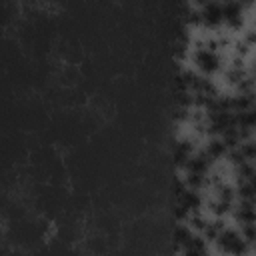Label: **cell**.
<instances>
[{"mask_svg":"<svg viewBox=\"0 0 256 256\" xmlns=\"http://www.w3.org/2000/svg\"><path fill=\"white\" fill-rule=\"evenodd\" d=\"M242 236L248 244H254L256 242V222H250V224H242Z\"/></svg>","mask_w":256,"mask_h":256,"instance_id":"11","label":"cell"},{"mask_svg":"<svg viewBox=\"0 0 256 256\" xmlns=\"http://www.w3.org/2000/svg\"><path fill=\"white\" fill-rule=\"evenodd\" d=\"M190 156H192V144L188 140L178 142L176 148H174V162L178 166H186V162L190 160Z\"/></svg>","mask_w":256,"mask_h":256,"instance_id":"6","label":"cell"},{"mask_svg":"<svg viewBox=\"0 0 256 256\" xmlns=\"http://www.w3.org/2000/svg\"><path fill=\"white\" fill-rule=\"evenodd\" d=\"M248 182H250V186H252V188H254V192H256V172L252 174V178H250Z\"/></svg>","mask_w":256,"mask_h":256,"instance_id":"15","label":"cell"},{"mask_svg":"<svg viewBox=\"0 0 256 256\" xmlns=\"http://www.w3.org/2000/svg\"><path fill=\"white\" fill-rule=\"evenodd\" d=\"M192 60H194L196 68L200 72H204V74H212V72H216L220 68V56L212 48H206V46L198 48L192 54Z\"/></svg>","mask_w":256,"mask_h":256,"instance_id":"2","label":"cell"},{"mask_svg":"<svg viewBox=\"0 0 256 256\" xmlns=\"http://www.w3.org/2000/svg\"><path fill=\"white\" fill-rule=\"evenodd\" d=\"M242 42H246L248 46L256 44V30H248V32L244 34V40H242Z\"/></svg>","mask_w":256,"mask_h":256,"instance_id":"13","label":"cell"},{"mask_svg":"<svg viewBox=\"0 0 256 256\" xmlns=\"http://www.w3.org/2000/svg\"><path fill=\"white\" fill-rule=\"evenodd\" d=\"M190 230L188 228H184V226H178L176 230H174V242L178 244V246H186V242L190 240Z\"/></svg>","mask_w":256,"mask_h":256,"instance_id":"10","label":"cell"},{"mask_svg":"<svg viewBox=\"0 0 256 256\" xmlns=\"http://www.w3.org/2000/svg\"><path fill=\"white\" fill-rule=\"evenodd\" d=\"M230 208H232V202H226V200H222V198H216L214 202H210V210H212L214 214H218V216L226 214Z\"/></svg>","mask_w":256,"mask_h":256,"instance_id":"9","label":"cell"},{"mask_svg":"<svg viewBox=\"0 0 256 256\" xmlns=\"http://www.w3.org/2000/svg\"><path fill=\"white\" fill-rule=\"evenodd\" d=\"M196 2H198V4H202V6H204V4H208V2H214V0H196Z\"/></svg>","mask_w":256,"mask_h":256,"instance_id":"16","label":"cell"},{"mask_svg":"<svg viewBox=\"0 0 256 256\" xmlns=\"http://www.w3.org/2000/svg\"><path fill=\"white\" fill-rule=\"evenodd\" d=\"M184 250H188V252H204V250H206V246H204V242H202L200 238H194V236H190V240L186 242Z\"/></svg>","mask_w":256,"mask_h":256,"instance_id":"12","label":"cell"},{"mask_svg":"<svg viewBox=\"0 0 256 256\" xmlns=\"http://www.w3.org/2000/svg\"><path fill=\"white\" fill-rule=\"evenodd\" d=\"M236 220L240 224L256 222V204H254V200H242L240 202V206L236 208Z\"/></svg>","mask_w":256,"mask_h":256,"instance_id":"5","label":"cell"},{"mask_svg":"<svg viewBox=\"0 0 256 256\" xmlns=\"http://www.w3.org/2000/svg\"><path fill=\"white\" fill-rule=\"evenodd\" d=\"M222 228H224V226L216 220V222H206V226H204V230H202V232L206 234V238H208V240H216V238H218V234L222 232Z\"/></svg>","mask_w":256,"mask_h":256,"instance_id":"8","label":"cell"},{"mask_svg":"<svg viewBox=\"0 0 256 256\" xmlns=\"http://www.w3.org/2000/svg\"><path fill=\"white\" fill-rule=\"evenodd\" d=\"M204 150L208 152V156H210L212 160H216V158H222V156L228 152V146L224 144L222 138H214V140H210V142L206 144Z\"/></svg>","mask_w":256,"mask_h":256,"instance_id":"7","label":"cell"},{"mask_svg":"<svg viewBox=\"0 0 256 256\" xmlns=\"http://www.w3.org/2000/svg\"><path fill=\"white\" fill-rule=\"evenodd\" d=\"M218 242V248L224 250V252H230V254H240V252H246L248 250V242L244 240V236H240L236 230H224L218 234L216 238Z\"/></svg>","mask_w":256,"mask_h":256,"instance_id":"1","label":"cell"},{"mask_svg":"<svg viewBox=\"0 0 256 256\" xmlns=\"http://www.w3.org/2000/svg\"><path fill=\"white\" fill-rule=\"evenodd\" d=\"M236 2H238L242 8H244V6H252V4H254V0H236Z\"/></svg>","mask_w":256,"mask_h":256,"instance_id":"14","label":"cell"},{"mask_svg":"<svg viewBox=\"0 0 256 256\" xmlns=\"http://www.w3.org/2000/svg\"><path fill=\"white\" fill-rule=\"evenodd\" d=\"M200 20L204 26L208 28H216L224 22V10L218 2H208L202 6V12H200Z\"/></svg>","mask_w":256,"mask_h":256,"instance_id":"3","label":"cell"},{"mask_svg":"<svg viewBox=\"0 0 256 256\" xmlns=\"http://www.w3.org/2000/svg\"><path fill=\"white\" fill-rule=\"evenodd\" d=\"M222 10H224V22L230 28H240L242 26V6L236 0H228L222 6Z\"/></svg>","mask_w":256,"mask_h":256,"instance_id":"4","label":"cell"}]
</instances>
